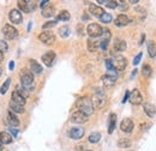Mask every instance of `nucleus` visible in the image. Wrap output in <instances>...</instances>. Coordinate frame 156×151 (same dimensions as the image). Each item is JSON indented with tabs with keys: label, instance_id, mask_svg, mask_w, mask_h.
I'll list each match as a JSON object with an SVG mask.
<instances>
[{
	"label": "nucleus",
	"instance_id": "obj_52",
	"mask_svg": "<svg viewBox=\"0 0 156 151\" xmlns=\"http://www.w3.org/2000/svg\"><path fill=\"white\" fill-rule=\"evenodd\" d=\"M136 73H137V70H133V72H132V75H131V78H133V77L136 76Z\"/></svg>",
	"mask_w": 156,
	"mask_h": 151
},
{
	"label": "nucleus",
	"instance_id": "obj_3",
	"mask_svg": "<svg viewBox=\"0 0 156 151\" xmlns=\"http://www.w3.org/2000/svg\"><path fill=\"white\" fill-rule=\"evenodd\" d=\"M93 106L94 108H101L105 106L106 103V97H105V94L103 91H101V89H96L95 90V95L93 97Z\"/></svg>",
	"mask_w": 156,
	"mask_h": 151
},
{
	"label": "nucleus",
	"instance_id": "obj_27",
	"mask_svg": "<svg viewBox=\"0 0 156 151\" xmlns=\"http://www.w3.org/2000/svg\"><path fill=\"white\" fill-rule=\"evenodd\" d=\"M148 52H149V57L150 58L156 57V42L155 41H149V42H148Z\"/></svg>",
	"mask_w": 156,
	"mask_h": 151
},
{
	"label": "nucleus",
	"instance_id": "obj_11",
	"mask_svg": "<svg viewBox=\"0 0 156 151\" xmlns=\"http://www.w3.org/2000/svg\"><path fill=\"white\" fill-rule=\"evenodd\" d=\"M18 7H20V11H23L24 13H28L33 10H35V4L34 2H30V1H23V0H20L18 1Z\"/></svg>",
	"mask_w": 156,
	"mask_h": 151
},
{
	"label": "nucleus",
	"instance_id": "obj_17",
	"mask_svg": "<svg viewBox=\"0 0 156 151\" xmlns=\"http://www.w3.org/2000/svg\"><path fill=\"white\" fill-rule=\"evenodd\" d=\"M130 23V18L126 16V15H119L115 20H114V24L117 25V26H125V25H127Z\"/></svg>",
	"mask_w": 156,
	"mask_h": 151
},
{
	"label": "nucleus",
	"instance_id": "obj_33",
	"mask_svg": "<svg viewBox=\"0 0 156 151\" xmlns=\"http://www.w3.org/2000/svg\"><path fill=\"white\" fill-rule=\"evenodd\" d=\"M70 18H71V16H70L69 11H66V10L61 11V12H60V13L58 15V19H59V20H64V22H66V20H69Z\"/></svg>",
	"mask_w": 156,
	"mask_h": 151
},
{
	"label": "nucleus",
	"instance_id": "obj_36",
	"mask_svg": "<svg viewBox=\"0 0 156 151\" xmlns=\"http://www.w3.org/2000/svg\"><path fill=\"white\" fill-rule=\"evenodd\" d=\"M16 91H17L20 96H23L25 100H27V97L29 96V91H28L27 89H24L23 86H17V90H16Z\"/></svg>",
	"mask_w": 156,
	"mask_h": 151
},
{
	"label": "nucleus",
	"instance_id": "obj_10",
	"mask_svg": "<svg viewBox=\"0 0 156 151\" xmlns=\"http://www.w3.org/2000/svg\"><path fill=\"white\" fill-rule=\"evenodd\" d=\"M142 101H143V96L140 94V91L138 89H133L132 93H130V102H131V104L138 106V104L142 103Z\"/></svg>",
	"mask_w": 156,
	"mask_h": 151
},
{
	"label": "nucleus",
	"instance_id": "obj_4",
	"mask_svg": "<svg viewBox=\"0 0 156 151\" xmlns=\"http://www.w3.org/2000/svg\"><path fill=\"white\" fill-rule=\"evenodd\" d=\"M112 61V64H113V67H114V70L115 71H122V70H125V67H126V65H127V60H126V58L122 57V55H114V58L111 60Z\"/></svg>",
	"mask_w": 156,
	"mask_h": 151
},
{
	"label": "nucleus",
	"instance_id": "obj_39",
	"mask_svg": "<svg viewBox=\"0 0 156 151\" xmlns=\"http://www.w3.org/2000/svg\"><path fill=\"white\" fill-rule=\"evenodd\" d=\"M57 25V20H49V22H47L46 24H43V29H51V28H53V26H55Z\"/></svg>",
	"mask_w": 156,
	"mask_h": 151
},
{
	"label": "nucleus",
	"instance_id": "obj_44",
	"mask_svg": "<svg viewBox=\"0 0 156 151\" xmlns=\"http://www.w3.org/2000/svg\"><path fill=\"white\" fill-rule=\"evenodd\" d=\"M118 6H119V7H120V9L122 10V11H126V10L129 9V5H127L126 2H124V1H122V2H120V4L118 5Z\"/></svg>",
	"mask_w": 156,
	"mask_h": 151
},
{
	"label": "nucleus",
	"instance_id": "obj_30",
	"mask_svg": "<svg viewBox=\"0 0 156 151\" xmlns=\"http://www.w3.org/2000/svg\"><path fill=\"white\" fill-rule=\"evenodd\" d=\"M89 142L90 143H98L100 142V139H101V133L100 132H93V133H90V135H89Z\"/></svg>",
	"mask_w": 156,
	"mask_h": 151
},
{
	"label": "nucleus",
	"instance_id": "obj_50",
	"mask_svg": "<svg viewBox=\"0 0 156 151\" xmlns=\"http://www.w3.org/2000/svg\"><path fill=\"white\" fill-rule=\"evenodd\" d=\"M82 19H83V20H88V19H89V16H88V15H83Z\"/></svg>",
	"mask_w": 156,
	"mask_h": 151
},
{
	"label": "nucleus",
	"instance_id": "obj_14",
	"mask_svg": "<svg viewBox=\"0 0 156 151\" xmlns=\"http://www.w3.org/2000/svg\"><path fill=\"white\" fill-rule=\"evenodd\" d=\"M84 128H82V127H73V128H71V131H70V138L71 139H75V140H78V139H80L83 135H84Z\"/></svg>",
	"mask_w": 156,
	"mask_h": 151
},
{
	"label": "nucleus",
	"instance_id": "obj_24",
	"mask_svg": "<svg viewBox=\"0 0 156 151\" xmlns=\"http://www.w3.org/2000/svg\"><path fill=\"white\" fill-rule=\"evenodd\" d=\"M115 124H117V114L112 113L109 115V124H108V133H113L115 128Z\"/></svg>",
	"mask_w": 156,
	"mask_h": 151
},
{
	"label": "nucleus",
	"instance_id": "obj_7",
	"mask_svg": "<svg viewBox=\"0 0 156 151\" xmlns=\"http://www.w3.org/2000/svg\"><path fill=\"white\" fill-rule=\"evenodd\" d=\"M39 40L44 44H53L55 42V35L52 31H43L39 35Z\"/></svg>",
	"mask_w": 156,
	"mask_h": 151
},
{
	"label": "nucleus",
	"instance_id": "obj_23",
	"mask_svg": "<svg viewBox=\"0 0 156 151\" xmlns=\"http://www.w3.org/2000/svg\"><path fill=\"white\" fill-rule=\"evenodd\" d=\"M54 13H55V9H54L52 5H48V6H46L44 9H42V16L46 17V18L53 17Z\"/></svg>",
	"mask_w": 156,
	"mask_h": 151
},
{
	"label": "nucleus",
	"instance_id": "obj_56",
	"mask_svg": "<svg viewBox=\"0 0 156 151\" xmlns=\"http://www.w3.org/2000/svg\"><path fill=\"white\" fill-rule=\"evenodd\" d=\"M2 145H4V144H2V143H1V142H0V151L2 150Z\"/></svg>",
	"mask_w": 156,
	"mask_h": 151
},
{
	"label": "nucleus",
	"instance_id": "obj_21",
	"mask_svg": "<svg viewBox=\"0 0 156 151\" xmlns=\"http://www.w3.org/2000/svg\"><path fill=\"white\" fill-rule=\"evenodd\" d=\"M143 109H144V112L145 114L149 116V118H154L156 114V107L154 104H151V103H144V106H143Z\"/></svg>",
	"mask_w": 156,
	"mask_h": 151
},
{
	"label": "nucleus",
	"instance_id": "obj_31",
	"mask_svg": "<svg viewBox=\"0 0 156 151\" xmlns=\"http://www.w3.org/2000/svg\"><path fill=\"white\" fill-rule=\"evenodd\" d=\"M59 35L61 36V37H67L69 35H70V28L67 26V25H64V26H61L60 29H59Z\"/></svg>",
	"mask_w": 156,
	"mask_h": 151
},
{
	"label": "nucleus",
	"instance_id": "obj_55",
	"mask_svg": "<svg viewBox=\"0 0 156 151\" xmlns=\"http://www.w3.org/2000/svg\"><path fill=\"white\" fill-rule=\"evenodd\" d=\"M30 29H31V22H30V23H29V25H28V31H29Z\"/></svg>",
	"mask_w": 156,
	"mask_h": 151
},
{
	"label": "nucleus",
	"instance_id": "obj_12",
	"mask_svg": "<svg viewBox=\"0 0 156 151\" xmlns=\"http://www.w3.org/2000/svg\"><path fill=\"white\" fill-rule=\"evenodd\" d=\"M9 18L11 20V23H13V24H20L22 20H23V16L18 10H11L10 15H9Z\"/></svg>",
	"mask_w": 156,
	"mask_h": 151
},
{
	"label": "nucleus",
	"instance_id": "obj_41",
	"mask_svg": "<svg viewBox=\"0 0 156 151\" xmlns=\"http://www.w3.org/2000/svg\"><path fill=\"white\" fill-rule=\"evenodd\" d=\"M108 43H109L108 40H102V41H100V48H101L102 51H106L107 47H108Z\"/></svg>",
	"mask_w": 156,
	"mask_h": 151
},
{
	"label": "nucleus",
	"instance_id": "obj_57",
	"mask_svg": "<svg viewBox=\"0 0 156 151\" xmlns=\"http://www.w3.org/2000/svg\"><path fill=\"white\" fill-rule=\"evenodd\" d=\"M1 73H2V70H1V67H0V76H1Z\"/></svg>",
	"mask_w": 156,
	"mask_h": 151
},
{
	"label": "nucleus",
	"instance_id": "obj_29",
	"mask_svg": "<svg viewBox=\"0 0 156 151\" xmlns=\"http://www.w3.org/2000/svg\"><path fill=\"white\" fill-rule=\"evenodd\" d=\"M118 146H119V148H124V149L130 148V146H131V140H130L129 138H121V139H119V142H118Z\"/></svg>",
	"mask_w": 156,
	"mask_h": 151
},
{
	"label": "nucleus",
	"instance_id": "obj_45",
	"mask_svg": "<svg viewBox=\"0 0 156 151\" xmlns=\"http://www.w3.org/2000/svg\"><path fill=\"white\" fill-rule=\"evenodd\" d=\"M48 4H49L48 0H46V1H41V2H40V6H41L42 9H44L46 6H48Z\"/></svg>",
	"mask_w": 156,
	"mask_h": 151
},
{
	"label": "nucleus",
	"instance_id": "obj_48",
	"mask_svg": "<svg viewBox=\"0 0 156 151\" xmlns=\"http://www.w3.org/2000/svg\"><path fill=\"white\" fill-rule=\"evenodd\" d=\"M136 11H137V12H143V13H145V10H144L143 7H142V9H140V7H137Z\"/></svg>",
	"mask_w": 156,
	"mask_h": 151
},
{
	"label": "nucleus",
	"instance_id": "obj_51",
	"mask_svg": "<svg viewBox=\"0 0 156 151\" xmlns=\"http://www.w3.org/2000/svg\"><path fill=\"white\" fill-rule=\"evenodd\" d=\"M11 132H12V134H13V137H16V135H17V131H16V130L11 128Z\"/></svg>",
	"mask_w": 156,
	"mask_h": 151
},
{
	"label": "nucleus",
	"instance_id": "obj_6",
	"mask_svg": "<svg viewBox=\"0 0 156 151\" xmlns=\"http://www.w3.org/2000/svg\"><path fill=\"white\" fill-rule=\"evenodd\" d=\"M2 34H4V36L7 38V40H13V38H16L18 36V30L13 25L6 24L2 28Z\"/></svg>",
	"mask_w": 156,
	"mask_h": 151
},
{
	"label": "nucleus",
	"instance_id": "obj_35",
	"mask_svg": "<svg viewBox=\"0 0 156 151\" xmlns=\"http://www.w3.org/2000/svg\"><path fill=\"white\" fill-rule=\"evenodd\" d=\"M100 20H101L102 23H105V24H108V23H111V22H112V15H111V13L105 12V13H103V16H101V17H100Z\"/></svg>",
	"mask_w": 156,
	"mask_h": 151
},
{
	"label": "nucleus",
	"instance_id": "obj_15",
	"mask_svg": "<svg viewBox=\"0 0 156 151\" xmlns=\"http://www.w3.org/2000/svg\"><path fill=\"white\" fill-rule=\"evenodd\" d=\"M89 11H90V13L93 15V16H95V17H101V16H103V13H105V10L102 9V7H100L98 5H94V4H91L90 6H89Z\"/></svg>",
	"mask_w": 156,
	"mask_h": 151
},
{
	"label": "nucleus",
	"instance_id": "obj_28",
	"mask_svg": "<svg viewBox=\"0 0 156 151\" xmlns=\"http://www.w3.org/2000/svg\"><path fill=\"white\" fill-rule=\"evenodd\" d=\"M10 109L13 112V113H24V107L23 106H20V104H17V103H15V102H10Z\"/></svg>",
	"mask_w": 156,
	"mask_h": 151
},
{
	"label": "nucleus",
	"instance_id": "obj_20",
	"mask_svg": "<svg viewBox=\"0 0 156 151\" xmlns=\"http://www.w3.org/2000/svg\"><path fill=\"white\" fill-rule=\"evenodd\" d=\"M7 121L12 127L20 126V120H18V118L15 115V113L12 111H9V113H7Z\"/></svg>",
	"mask_w": 156,
	"mask_h": 151
},
{
	"label": "nucleus",
	"instance_id": "obj_43",
	"mask_svg": "<svg viewBox=\"0 0 156 151\" xmlns=\"http://www.w3.org/2000/svg\"><path fill=\"white\" fill-rule=\"evenodd\" d=\"M142 57H143V54H142V53H139V54L133 59V65H138V64H139V61H140V59H142Z\"/></svg>",
	"mask_w": 156,
	"mask_h": 151
},
{
	"label": "nucleus",
	"instance_id": "obj_38",
	"mask_svg": "<svg viewBox=\"0 0 156 151\" xmlns=\"http://www.w3.org/2000/svg\"><path fill=\"white\" fill-rule=\"evenodd\" d=\"M118 5H119V2L115 1V0H109V1L106 2V6L109 7V9H117Z\"/></svg>",
	"mask_w": 156,
	"mask_h": 151
},
{
	"label": "nucleus",
	"instance_id": "obj_42",
	"mask_svg": "<svg viewBox=\"0 0 156 151\" xmlns=\"http://www.w3.org/2000/svg\"><path fill=\"white\" fill-rule=\"evenodd\" d=\"M106 66H107V70L108 71H113L114 70V67H113V64H112V61L108 59V60H106Z\"/></svg>",
	"mask_w": 156,
	"mask_h": 151
},
{
	"label": "nucleus",
	"instance_id": "obj_2",
	"mask_svg": "<svg viewBox=\"0 0 156 151\" xmlns=\"http://www.w3.org/2000/svg\"><path fill=\"white\" fill-rule=\"evenodd\" d=\"M20 83L24 89L31 91L34 89V75L29 70H23L20 72Z\"/></svg>",
	"mask_w": 156,
	"mask_h": 151
},
{
	"label": "nucleus",
	"instance_id": "obj_16",
	"mask_svg": "<svg viewBox=\"0 0 156 151\" xmlns=\"http://www.w3.org/2000/svg\"><path fill=\"white\" fill-rule=\"evenodd\" d=\"M101 80H102V83H103V85H105L106 88H112V86L115 84L117 78H114V77H112V76L105 75V76H102Z\"/></svg>",
	"mask_w": 156,
	"mask_h": 151
},
{
	"label": "nucleus",
	"instance_id": "obj_8",
	"mask_svg": "<svg viewBox=\"0 0 156 151\" xmlns=\"http://www.w3.org/2000/svg\"><path fill=\"white\" fill-rule=\"evenodd\" d=\"M88 119H89V116L85 115L84 113H82L80 111H77L71 115V121L75 122V124H84V122L88 121Z\"/></svg>",
	"mask_w": 156,
	"mask_h": 151
},
{
	"label": "nucleus",
	"instance_id": "obj_47",
	"mask_svg": "<svg viewBox=\"0 0 156 151\" xmlns=\"http://www.w3.org/2000/svg\"><path fill=\"white\" fill-rule=\"evenodd\" d=\"M9 68H10V71H13V68H15V61H10Z\"/></svg>",
	"mask_w": 156,
	"mask_h": 151
},
{
	"label": "nucleus",
	"instance_id": "obj_53",
	"mask_svg": "<svg viewBox=\"0 0 156 151\" xmlns=\"http://www.w3.org/2000/svg\"><path fill=\"white\" fill-rule=\"evenodd\" d=\"M2 59H4V53H1V52H0V62L2 61Z\"/></svg>",
	"mask_w": 156,
	"mask_h": 151
},
{
	"label": "nucleus",
	"instance_id": "obj_58",
	"mask_svg": "<svg viewBox=\"0 0 156 151\" xmlns=\"http://www.w3.org/2000/svg\"><path fill=\"white\" fill-rule=\"evenodd\" d=\"M88 151H91V150H88Z\"/></svg>",
	"mask_w": 156,
	"mask_h": 151
},
{
	"label": "nucleus",
	"instance_id": "obj_13",
	"mask_svg": "<svg viewBox=\"0 0 156 151\" xmlns=\"http://www.w3.org/2000/svg\"><path fill=\"white\" fill-rule=\"evenodd\" d=\"M54 60H55V53L54 52H47L46 54L42 55V61L47 67H51L53 65Z\"/></svg>",
	"mask_w": 156,
	"mask_h": 151
},
{
	"label": "nucleus",
	"instance_id": "obj_49",
	"mask_svg": "<svg viewBox=\"0 0 156 151\" xmlns=\"http://www.w3.org/2000/svg\"><path fill=\"white\" fill-rule=\"evenodd\" d=\"M144 38H145V35H142V37H140V42H139V44H143V42H144Z\"/></svg>",
	"mask_w": 156,
	"mask_h": 151
},
{
	"label": "nucleus",
	"instance_id": "obj_9",
	"mask_svg": "<svg viewBox=\"0 0 156 151\" xmlns=\"http://www.w3.org/2000/svg\"><path fill=\"white\" fill-rule=\"evenodd\" d=\"M133 127H135V124H133V121H132L131 119H129V118L124 119V120L121 121V124H120V130L125 133H131L133 131Z\"/></svg>",
	"mask_w": 156,
	"mask_h": 151
},
{
	"label": "nucleus",
	"instance_id": "obj_18",
	"mask_svg": "<svg viewBox=\"0 0 156 151\" xmlns=\"http://www.w3.org/2000/svg\"><path fill=\"white\" fill-rule=\"evenodd\" d=\"M30 71L33 75H40V73H42L43 68L36 60H30Z\"/></svg>",
	"mask_w": 156,
	"mask_h": 151
},
{
	"label": "nucleus",
	"instance_id": "obj_37",
	"mask_svg": "<svg viewBox=\"0 0 156 151\" xmlns=\"http://www.w3.org/2000/svg\"><path fill=\"white\" fill-rule=\"evenodd\" d=\"M7 49H9L7 43L4 40H0V52L1 53H5V52H7Z\"/></svg>",
	"mask_w": 156,
	"mask_h": 151
},
{
	"label": "nucleus",
	"instance_id": "obj_1",
	"mask_svg": "<svg viewBox=\"0 0 156 151\" xmlns=\"http://www.w3.org/2000/svg\"><path fill=\"white\" fill-rule=\"evenodd\" d=\"M76 107H77L82 113H84L85 115H88V116H90L91 114L94 113L93 101H91L89 97H80L79 100H77Z\"/></svg>",
	"mask_w": 156,
	"mask_h": 151
},
{
	"label": "nucleus",
	"instance_id": "obj_26",
	"mask_svg": "<svg viewBox=\"0 0 156 151\" xmlns=\"http://www.w3.org/2000/svg\"><path fill=\"white\" fill-rule=\"evenodd\" d=\"M0 142L2 144H11L12 143V135L7 132H0Z\"/></svg>",
	"mask_w": 156,
	"mask_h": 151
},
{
	"label": "nucleus",
	"instance_id": "obj_54",
	"mask_svg": "<svg viewBox=\"0 0 156 151\" xmlns=\"http://www.w3.org/2000/svg\"><path fill=\"white\" fill-rule=\"evenodd\" d=\"M130 2H131V4H137V2H138V0H131Z\"/></svg>",
	"mask_w": 156,
	"mask_h": 151
},
{
	"label": "nucleus",
	"instance_id": "obj_34",
	"mask_svg": "<svg viewBox=\"0 0 156 151\" xmlns=\"http://www.w3.org/2000/svg\"><path fill=\"white\" fill-rule=\"evenodd\" d=\"M10 84H11V78H7V79L5 80V83H4V84L1 85V88H0V94H6V91L9 90Z\"/></svg>",
	"mask_w": 156,
	"mask_h": 151
},
{
	"label": "nucleus",
	"instance_id": "obj_19",
	"mask_svg": "<svg viewBox=\"0 0 156 151\" xmlns=\"http://www.w3.org/2000/svg\"><path fill=\"white\" fill-rule=\"evenodd\" d=\"M113 49L114 52H124L126 49V42L124 40H120V38H117L114 41V44H113Z\"/></svg>",
	"mask_w": 156,
	"mask_h": 151
},
{
	"label": "nucleus",
	"instance_id": "obj_32",
	"mask_svg": "<svg viewBox=\"0 0 156 151\" xmlns=\"http://www.w3.org/2000/svg\"><path fill=\"white\" fill-rule=\"evenodd\" d=\"M151 72H153V70H151V67L149 65H143V67H142V75L144 76L145 78H149L151 76Z\"/></svg>",
	"mask_w": 156,
	"mask_h": 151
},
{
	"label": "nucleus",
	"instance_id": "obj_22",
	"mask_svg": "<svg viewBox=\"0 0 156 151\" xmlns=\"http://www.w3.org/2000/svg\"><path fill=\"white\" fill-rule=\"evenodd\" d=\"M11 98H12V100H11L12 102H15V103H17V104H20V106H23V107H24V104H25V102H27V100H25L23 96H20L17 91L12 93Z\"/></svg>",
	"mask_w": 156,
	"mask_h": 151
},
{
	"label": "nucleus",
	"instance_id": "obj_25",
	"mask_svg": "<svg viewBox=\"0 0 156 151\" xmlns=\"http://www.w3.org/2000/svg\"><path fill=\"white\" fill-rule=\"evenodd\" d=\"M98 47H100V42L96 41L95 38H89L88 40V51L89 52H96Z\"/></svg>",
	"mask_w": 156,
	"mask_h": 151
},
{
	"label": "nucleus",
	"instance_id": "obj_5",
	"mask_svg": "<svg viewBox=\"0 0 156 151\" xmlns=\"http://www.w3.org/2000/svg\"><path fill=\"white\" fill-rule=\"evenodd\" d=\"M102 28L96 24V23H91V24H89L88 25V28H87V33H88V35L90 36V38H95V37H98V36H101L102 35Z\"/></svg>",
	"mask_w": 156,
	"mask_h": 151
},
{
	"label": "nucleus",
	"instance_id": "obj_46",
	"mask_svg": "<svg viewBox=\"0 0 156 151\" xmlns=\"http://www.w3.org/2000/svg\"><path fill=\"white\" fill-rule=\"evenodd\" d=\"M129 97H130V93L126 91V93H125V96H124V100H122V103H125V102L129 100Z\"/></svg>",
	"mask_w": 156,
	"mask_h": 151
},
{
	"label": "nucleus",
	"instance_id": "obj_40",
	"mask_svg": "<svg viewBox=\"0 0 156 151\" xmlns=\"http://www.w3.org/2000/svg\"><path fill=\"white\" fill-rule=\"evenodd\" d=\"M101 36H102V40H108V41H109V38H111V31H109V30H108V29H103V30H102V35H101Z\"/></svg>",
	"mask_w": 156,
	"mask_h": 151
}]
</instances>
